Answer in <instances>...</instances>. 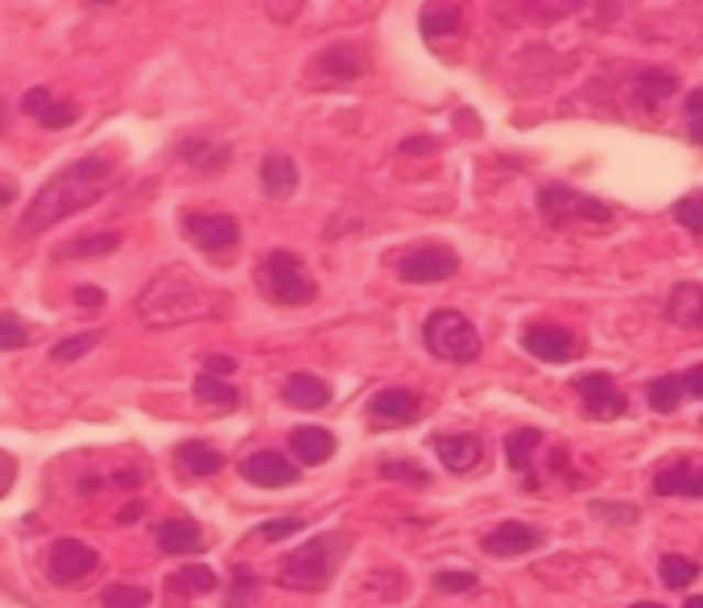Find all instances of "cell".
Returning <instances> with one entry per match:
<instances>
[{
	"label": "cell",
	"instance_id": "obj_1",
	"mask_svg": "<svg viewBox=\"0 0 703 608\" xmlns=\"http://www.w3.org/2000/svg\"><path fill=\"white\" fill-rule=\"evenodd\" d=\"M112 178H117V158H108V153L75 158V162L58 170L54 178H46L42 191L30 199V207L21 211L18 237L37 240L42 232H51L54 224H63L67 216H75V211L100 203Z\"/></svg>",
	"mask_w": 703,
	"mask_h": 608
},
{
	"label": "cell",
	"instance_id": "obj_2",
	"mask_svg": "<svg viewBox=\"0 0 703 608\" xmlns=\"http://www.w3.org/2000/svg\"><path fill=\"white\" fill-rule=\"evenodd\" d=\"M138 315L150 327H178V323H195L216 315L223 306V298L207 286L204 278L187 265H171L157 278H150V286L138 294Z\"/></svg>",
	"mask_w": 703,
	"mask_h": 608
},
{
	"label": "cell",
	"instance_id": "obj_3",
	"mask_svg": "<svg viewBox=\"0 0 703 608\" xmlns=\"http://www.w3.org/2000/svg\"><path fill=\"white\" fill-rule=\"evenodd\" d=\"M348 546H352V534H348V530L315 534V539H307L298 551H290V555L282 558L277 584L290 591H323L327 584H331V575L340 572Z\"/></svg>",
	"mask_w": 703,
	"mask_h": 608
},
{
	"label": "cell",
	"instance_id": "obj_4",
	"mask_svg": "<svg viewBox=\"0 0 703 608\" xmlns=\"http://www.w3.org/2000/svg\"><path fill=\"white\" fill-rule=\"evenodd\" d=\"M253 282H257L261 294L277 306H310L319 298L315 278L307 273L303 257L290 253V249H274V253L261 257L257 270H253Z\"/></svg>",
	"mask_w": 703,
	"mask_h": 608
},
{
	"label": "cell",
	"instance_id": "obj_5",
	"mask_svg": "<svg viewBox=\"0 0 703 608\" xmlns=\"http://www.w3.org/2000/svg\"><path fill=\"white\" fill-rule=\"evenodd\" d=\"M422 344L447 365H472L481 356V332L460 311H430L422 323Z\"/></svg>",
	"mask_w": 703,
	"mask_h": 608
},
{
	"label": "cell",
	"instance_id": "obj_6",
	"mask_svg": "<svg viewBox=\"0 0 703 608\" xmlns=\"http://www.w3.org/2000/svg\"><path fill=\"white\" fill-rule=\"evenodd\" d=\"M178 224H183V237L211 257H220L241 245V220L237 216H223V211H183Z\"/></svg>",
	"mask_w": 703,
	"mask_h": 608
},
{
	"label": "cell",
	"instance_id": "obj_7",
	"mask_svg": "<svg viewBox=\"0 0 703 608\" xmlns=\"http://www.w3.org/2000/svg\"><path fill=\"white\" fill-rule=\"evenodd\" d=\"M538 211H542V220L547 224H563L567 216H583V220H596V224L613 220V211H608L601 199H587L583 191H575V186H559V183H550L538 191Z\"/></svg>",
	"mask_w": 703,
	"mask_h": 608
},
{
	"label": "cell",
	"instance_id": "obj_8",
	"mask_svg": "<svg viewBox=\"0 0 703 608\" xmlns=\"http://www.w3.org/2000/svg\"><path fill=\"white\" fill-rule=\"evenodd\" d=\"M460 273V257L451 245H418L397 261V278L402 282H447Z\"/></svg>",
	"mask_w": 703,
	"mask_h": 608
},
{
	"label": "cell",
	"instance_id": "obj_9",
	"mask_svg": "<svg viewBox=\"0 0 703 608\" xmlns=\"http://www.w3.org/2000/svg\"><path fill=\"white\" fill-rule=\"evenodd\" d=\"M96 567H100V551L79 539H58L51 546V555H46V575H51V584H58V588L79 584V579H87Z\"/></svg>",
	"mask_w": 703,
	"mask_h": 608
},
{
	"label": "cell",
	"instance_id": "obj_10",
	"mask_svg": "<svg viewBox=\"0 0 703 608\" xmlns=\"http://www.w3.org/2000/svg\"><path fill=\"white\" fill-rule=\"evenodd\" d=\"M575 393H580V405L587 419H620L625 410H629V398H625V389L608 377V372H580L575 377Z\"/></svg>",
	"mask_w": 703,
	"mask_h": 608
},
{
	"label": "cell",
	"instance_id": "obj_11",
	"mask_svg": "<svg viewBox=\"0 0 703 608\" xmlns=\"http://www.w3.org/2000/svg\"><path fill=\"white\" fill-rule=\"evenodd\" d=\"M241 476L249 485H257V489H286V485H294L303 476V468L290 456L274 452V447H261V452L241 459Z\"/></svg>",
	"mask_w": 703,
	"mask_h": 608
},
{
	"label": "cell",
	"instance_id": "obj_12",
	"mask_svg": "<svg viewBox=\"0 0 703 608\" xmlns=\"http://www.w3.org/2000/svg\"><path fill=\"white\" fill-rule=\"evenodd\" d=\"M547 542V534L538 530V525L530 522H517V518H509V522H501L497 530H488L481 539V551L493 558H517V555H530L534 546H542Z\"/></svg>",
	"mask_w": 703,
	"mask_h": 608
},
{
	"label": "cell",
	"instance_id": "obj_13",
	"mask_svg": "<svg viewBox=\"0 0 703 608\" xmlns=\"http://www.w3.org/2000/svg\"><path fill=\"white\" fill-rule=\"evenodd\" d=\"M21 117H34L42 129H70L75 120H79V104L75 100H54L51 87H30L25 96H21Z\"/></svg>",
	"mask_w": 703,
	"mask_h": 608
},
{
	"label": "cell",
	"instance_id": "obj_14",
	"mask_svg": "<svg viewBox=\"0 0 703 608\" xmlns=\"http://www.w3.org/2000/svg\"><path fill=\"white\" fill-rule=\"evenodd\" d=\"M427 447L439 456V464H443L447 473H455V476L472 473L484 456V439L476 435V431H460V435H430Z\"/></svg>",
	"mask_w": 703,
	"mask_h": 608
},
{
	"label": "cell",
	"instance_id": "obj_15",
	"mask_svg": "<svg viewBox=\"0 0 703 608\" xmlns=\"http://www.w3.org/2000/svg\"><path fill=\"white\" fill-rule=\"evenodd\" d=\"M521 348L538 360H547V365H563V360H575V336L563 332V327H550V323H534L521 332Z\"/></svg>",
	"mask_w": 703,
	"mask_h": 608
},
{
	"label": "cell",
	"instance_id": "obj_16",
	"mask_svg": "<svg viewBox=\"0 0 703 608\" xmlns=\"http://www.w3.org/2000/svg\"><path fill=\"white\" fill-rule=\"evenodd\" d=\"M418 414H422V402L402 386L381 389L377 398L369 402V419L377 426H410V423H418Z\"/></svg>",
	"mask_w": 703,
	"mask_h": 608
},
{
	"label": "cell",
	"instance_id": "obj_17",
	"mask_svg": "<svg viewBox=\"0 0 703 608\" xmlns=\"http://www.w3.org/2000/svg\"><path fill=\"white\" fill-rule=\"evenodd\" d=\"M653 492H658V497L703 501V464L700 459H674L670 468H658V473H653Z\"/></svg>",
	"mask_w": 703,
	"mask_h": 608
},
{
	"label": "cell",
	"instance_id": "obj_18",
	"mask_svg": "<svg viewBox=\"0 0 703 608\" xmlns=\"http://www.w3.org/2000/svg\"><path fill=\"white\" fill-rule=\"evenodd\" d=\"M290 456L298 468H319L336 456V435L323 426H294L290 431Z\"/></svg>",
	"mask_w": 703,
	"mask_h": 608
},
{
	"label": "cell",
	"instance_id": "obj_19",
	"mask_svg": "<svg viewBox=\"0 0 703 608\" xmlns=\"http://www.w3.org/2000/svg\"><path fill=\"white\" fill-rule=\"evenodd\" d=\"M261 191H265V199L274 203H286L298 191V166H294L290 153H265L261 158Z\"/></svg>",
	"mask_w": 703,
	"mask_h": 608
},
{
	"label": "cell",
	"instance_id": "obj_20",
	"mask_svg": "<svg viewBox=\"0 0 703 608\" xmlns=\"http://www.w3.org/2000/svg\"><path fill=\"white\" fill-rule=\"evenodd\" d=\"M282 402L290 405V410H323L331 402V389L315 372H290L282 381Z\"/></svg>",
	"mask_w": 703,
	"mask_h": 608
},
{
	"label": "cell",
	"instance_id": "obj_21",
	"mask_svg": "<svg viewBox=\"0 0 703 608\" xmlns=\"http://www.w3.org/2000/svg\"><path fill=\"white\" fill-rule=\"evenodd\" d=\"M174 464H178V473L190 476V480H207V476H216L223 468V456H220V447H211V443L187 439L174 447Z\"/></svg>",
	"mask_w": 703,
	"mask_h": 608
},
{
	"label": "cell",
	"instance_id": "obj_22",
	"mask_svg": "<svg viewBox=\"0 0 703 608\" xmlns=\"http://www.w3.org/2000/svg\"><path fill=\"white\" fill-rule=\"evenodd\" d=\"M154 542L162 555H195L204 546V530L190 518H166V522H157Z\"/></svg>",
	"mask_w": 703,
	"mask_h": 608
},
{
	"label": "cell",
	"instance_id": "obj_23",
	"mask_svg": "<svg viewBox=\"0 0 703 608\" xmlns=\"http://www.w3.org/2000/svg\"><path fill=\"white\" fill-rule=\"evenodd\" d=\"M121 232H91V237H70L54 245V261H100L121 249Z\"/></svg>",
	"mask_w": 703,
	"mask_h": 608
},
{
	"label": "cell",
	"instance_id": "obj_24",
	"mask_svg": "<svg viewBox=\"0 0 703 608\" xmlns=\"http://www.w3.org/2000/svg\"><path fill=\"white\" fill-rule=\"evenodd\" d=\"M178 158L199 174H220V170H228L232 150L223 141H211V137H187V141H178Z\"/></svg>",
	"mask_w": 703,
	"mask_h": 608
},
{
	"label": "cell",
	"instance_id": "obj_25",
	"mask_svg": "<svg viewBox=\"0 0 703 608\" xmlns=\"http://www.w3.org/2000/svg\"><path fill=\"white\" fill-rule=\"evenodd\" d=\"M667 319L679 323V327H691V332H703V286H674V294L667 298Z\"/></svg>",
	"mask_w": 703,
	"mask_h": 608
},
{
	"label": "cell",
	"instance_id": "obj_26",
	"mask_svg": "<svg viewBox=\"0 0 703 608\" xmlns=\"http://www.w3.org/2000/svg\"><path fill=\"white\" fill-rule=\"evenodd\" d=\"M674 87H679V79L670 75V70H641L634 79V100L637 108H646V112H653L658 104H667L670 96H674Z\"/></svg>",
	"mask_w": 703,
	"mask_h": 608
},
{
	"label": "cell",
	"instance_id": "obj_27",
	"mask_svg": "<svg viewBox=\"0 0 703 608\" xmlns=\"http://www.w3.org/2000/svg\"><path fill=\"white\" fill-rule=\"evenodd\" d=\"M166 588L178 591V596H207V591L220 588V579H216V572L204 567V563H187V567H178V572L166 579Z\"/></svg>",
	"mask_w": 703,
	"mask_h": 608
},
{
	"label": "cell",
	"instance_id": "obj_28",
	"mask_svg": "<svg viewBox=\"0 0 703 608\" xmlns=\"http://www.w3.org/2000/svg\"><path fill=\"white\" fill-rule=\"evenodd\" d=\"M195 398L211 410H237L241 405V389H232L223 377H211V372H199L195 377Z\"/></svg>",
	"mask_w": 703,
	"mask_h": 608
},
{
	"label": "cell",
	"instance_id": "obj_29",
	"mask_svg": "<svg viewBox=\"0 0 703 608\" xmlns=\"http://www.w3.org/2000/svg\"><path fill=\"white\" fill-rule=\"evenodd\" d=\"M683 377L679 372H670V377H653L650 386H646V402H650L653 414H674L679 405H683Z\"/></svg>",
	"mask_w": 703,
	"mask_h": 608
},
{
	"label": "cell",
	"instance_id": "obj_30",
	"mask_svg": "<svg viewBox=\"0 0 703 608\" xmlns=\"http://www.w3.org/2000/svg\"><path fill=\"white\" fill-rule=\"evenodd\" d=\"M538 443H542V431H534V426L509 431V439H505V459H509V468H514V473H530Z\"/></svg>",
	"mask_w": 703,
	"mask_h": 608
},
{
	"label": "cell",
	"instance_id": "obj_31",
	"mask_svg": "<svg viewBox=\"0 0 703 608\" xmlns=\"http://www.w3.org/2000/svg\"><path fill=\"white\" fill-rule=\"evenodd\" d=\"M257 596H261V575L253 572V567L237 563V567H232V588L223 596V608H253Z\"/></svg>",
	"mask_w": 703,
	"mask_h": 608
},
{
	"label": "cell",
	"instance_id": "obj_32",
	"mask_svg": "<svg viewBox=\"0 0 703 608\" xmlns=\"http://www.w3.org/2000/svg\"><path fill=\"white\" fill-rule=\"evenodd\" d=\"M460 25H463L460 4H427V9H422V34L427 37L460 34Z\"/></svg>",
	"mask_w": 703,
	"mask_h": 608
},
{
	"label": "cell",
	"instance_id": "obj_33",
	"mask_svg": "<svg viewBox=\"0 0 703 608\" xmlns=\"http://www.w3.org/2000/svg\"><path fill=\"white\" fill-rule=\"evenodd\" d=\"M319 67H323L327 75H336V79H356L364 70V58L356 46H336V51H327L323 58H319Z\"/></svg>",
	"mask_w": 703,
	"mask_h": 608
},
{
	"label": "cell",
	"instance_id": "obj_34",
	"mask_svg": "<svg viewBox=\"0 0 703 608\" xmlns=\"http://www.w3.org/2000/svg\"><path fill=\"white\" fill-rule=\"evenodd\" d=\"M154 591L141 588V584H108L100 591V605L103 608H150Z\"/></svg>",
	"mask_w": 703,
	"mask_h": 608
},
{
	"label": "cell",
	"instance_id": "obj_35",
	"mask_svg": "<svg viewBox=\"0 0 703 608\" xmlns=\"http://www.w3.org/2000/svg\"><path fill=\"white\" fill-rule=\"evenodd\" d=\"M658 575H662V584H667V588H686V584H695V579H700V563H695V558H686V555H662Z\"/></svg>",
	"mask_w": 703,
	"mask_h": 608
},
{
	"label": "cell",
	"instance_id": "obj_36",
	"mask_svg": "<svg viewBox=\"0 0 703 608\" xmlns=\"http://www.w3.org/2000/svg\"><path fill=\"white\" fill-rule=\"evenodd\" d=\"M30 339H34L30 323L21 319V315H13V311H0V352H18Z\"/></svg>",
	"mask_w": 703,
	"mask_h": 608
},
{
	"label": "cell",
	"instance_id": "obj_37",
	"mask_svg": "<svg viewBox=\"0 0 703 608\" xmlns=\"http://www.w3.org/2000/svg\"><path fill=\"white\" fill-rule=\"evenodd\" d=\"M100 339H103V332H84V336L58 339V344L51 348V360H54V365H70V360H79V356L91 352Z\"/></svg>",
	"mask_w": 703,
	"mask_h": 608
},
{
	"label": "cell",
	"instance_id": "obj_38",
	"mask_svg": "<svg viewBox=\"0 0 703 608\" xmlns=\"http://www.w3.org/2000/svg\"><path fill=\"white\" fill-rule=\"evenodd\" d=\"M674 220L683 224L686 232L703 237V191H695V195H683V199L674 203Z\"/></svg>",
	"mask_w": 703,
	"mask_h": 608
},
{
	"label": "cell",
	"instance_id": "obj_39",
	"mask_svg": "<svg viewBox=\"0 0 703 608\" xmlns=\"http://www.w3.org/2000/svg\"><path fill=\"white\" fill-rule=\"evenodd\" d=\"M587 513H592V518H601V522H613V525L637 522V506H617V501H592Z\"/></svg>",
	"mask_w": 703,
	"mask_h": 608
},
{
	"label": "cell",
	"instance_id": "obj_40",
	"mask_svg": "<svg viewBox=\"0 0 703 608\" xmlns=\"http://www.w3.org/2000/svg\"><path fill=\"white\" fill-rule=\"evenodd\" d=\"M303 518H274V522H265L257 525V539L265 542H282V539H290V534H303Z\"/></svg>",
	"mask_w": 703,
	"mask_h": 608
},
{
	"label": "cell",
	"instance_id": "obj_41",
	"mask_svg": "<svg viewBox=\"0 0 703 608\" xmlns=\"http://www.w3.org/2000/svg\"><path fill=\"white\" fill-rule=\"evenodd\" d=\"M381 476H389V480H410V485H427V473L418 468V464H410V459H385L381 464Z\"/></svg>",
	"mask_w": 703,
	"mask_h": 608
},
{
	"label": "cell",
	"instance_id": "obj_42",
	"mask_svg": "<svg viewBox=\"0 0 703 608\" xmlns=\"http://www.w3.org/2000/svg\"><path fill=\"white\" fill-rule=\"evenodd\" d=\"M435 588L447 591V596H455V591H472L476 588V575L472 572H439L435 575Z\"/></svg>",
	"mask_w": 703,
	"mask_h": 608
},
{
	"label": "cell",
	"instance_id": "obj_43",
	"mask_svg": "<svg viewBox=\"0 0 703 608\" xmlns=\"http://www.w3.org/2000/svg\"><path fill=\"white\" fill-rule=\"evenodd\" d=\"M686 137L703 145V91H691V96H686Z\"/></svg>",
	"mask_w": 703,
	"mask_h": 608
},
{
	"label": "cell",
	"instance_id": "obj_44",
	"mask_svg": "<svg viewBox=\"0 0 703 608\" xmlns=\"http://www.w3.org/2000/svg\"><path fill=\"white\" fill-rule=\"evenodd\" d=\"M18 473H21L18 456H9V452L0 447V501L13 492V485H18Z\"/></svg>",
	"mask_w": 703,
	"mask_h": 608
},
{
	"label": "cell",
	"instance_id": "obj_45",
	"mask_svg": "<svg viewBox=\"0 0 703 608\" xmlns=\"http://www.w3.org/2000/svg\"><path fill=\"white\" fill-rule=\"evenodd\" d=\"M211 377H228V372H237V356H223V352H211L207 356V369Z\"/></svg>",
	"mask_w": 703,
	"mask_h": 608
},
{
	"label": "cell",
	"instance_id": "obj_46",
	"mask_svg": "<svg viewBox=\"0 0 703 608\" xmlns=\"http://www.w3.org/2000/svg\"><path fill=\"white\" fill-rule=\"evenodd\" d=\"M679 377H683V393H686V398H700V402H703V365L679 372Z\"/></svg>",
	"mask_w": 703,
	"mask_h": 608
},
{
	"label": "cell",
	"instance_id": "obj_47",
	"mask_svg": "<svg viewBox=\"0 0 703 608\" xmlns=\"http://www.w3.org/2000/svg\"><path fill=\"white\" fill-rule=\"evenodd\" d=\"M75 306H87V311L103 306V290L100 286H75Z\"/></svg>",
	"mask_w": 703,
	"mask_h": 608
},
{
	"label": "cell",
	"instance_id": "obj_48",
	"mask_svg": "<svg viewBox=\"0 0 703 608\" xmlns=\"http://www.w3.org/2000/svg\"><path fill=\"white\" fill-rule=\"evenodd\" d=\"M439 150V141H430V137H410V141H402V153H430Z\"/></svg>",
	"mask_w": 703,
	"mask_h": 608
},
{
	"label": "cell",
	"instance_id": "obj_49",
	"mask_svg": "<svg viewBox=\"0 0 703 608\" xmlns=\"http://www.w3.org/2000/svg\"><path fill=\"white\" fill-rule=\"evenodd\" d=\"M138 518H145V501H133V506H124L121 513H117V522L121 525H133Z\"/></svg>",
	"mask_w": 703,
	"mask_h": 608
},
{
	"label": "cell",
	"instance_id": "obj_50",
	"mask_svg": "<svg viewBox=\"0 0 703 608\" xmlns=\"http://www.w3.org/2000/svg\"><path fill=\"white\" fill-rule=\"evenodd\" d=\"M9 203H13V186L0 183V207H9Z\"/></svg>",
	"mask_w": 703,
	"mask_h": 608
},
{
	"label": "cell",
	"instance_id": "obj_51",
	"mask_svg": "<svg viewBox=\"0 0 703 608\" xmlns=\"http://www.w3.org/2000/svg\"><path fill=\"white\" fill-rule=\"evenodd\" d=\"M683 608H703V596H686V605Z\"/></svg>",
	"mask_w": 703,
	"mask_h": 608
},
{
	"label": "cell",
	"instance_id": "obj_52",
	"mask_svg": "<svg viewBox=\"0 0 703 608\" xmlns=\"http://www.w3.org/2000/svg\"><path fill=\"white\" fill-rule=\"evenodd\" d=\"M629 608H662V605H653V600H637V605H629Z\"/></svg>",
	"mask_w": 703,
	"mask_h": 608
}]
</instances>
